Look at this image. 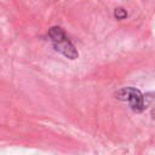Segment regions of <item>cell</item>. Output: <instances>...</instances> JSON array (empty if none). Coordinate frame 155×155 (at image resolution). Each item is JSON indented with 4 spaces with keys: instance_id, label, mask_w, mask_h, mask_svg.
<instances>
[{
    "instance_id": "obj_1",
    "label": "cell",
    "mask_w": 155,
    "mask_h": 155,
    "mask_svg": "<svg viewBox=\"0 0 155 155\" xmlns=\"http://www.w3.org/2000/svg\"><path fill=\"white\" fill-rule=\"evenodd\" d=\"M47 38L51 41L53 48L69 59H76L79 52L65 31L59 27H51L47 31Z\"/></svg>"
},
{
    "instance_id": "obj_3",
    "label": "cell",
    "mask_w": 155,
    "mask_h": 155,
    "mask_svg": "<svg viewBox=\"0 0 155 155\" xmlns=\"http://www.w3.org/2000/svg\"><path fill=\"white\" fill-rule=\"evenodd\" d=\"M114 16H115V18H117V19H124V18L127 16V12H126L124 8L119 7V8H115Z\"/></svg>"
},
{
    "instance_id": "obj_2",
    "label": "cell",
    "mask_w": 155,
    "mask_h": 155,
    "mask_svg": "<svg viewBox=\"0 0 155 155\" xmlns=\"http://www.w3.org/2000/svg\"><path fill=\"white\" fill-rule=\"evenodd\" d=\"M115 96L117 99L126 102L130 105V108L136 113H142L143 110L147 109V102H145L144 94L138 88H134L131 86L122 87L115 93Z\"/></svg>"
}]
</instances>
